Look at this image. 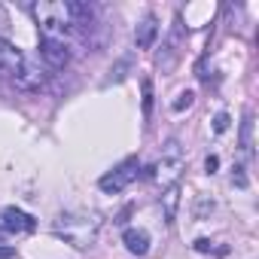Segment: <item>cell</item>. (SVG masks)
Returning a JSON list of instances; mask_svg holds the SVG:
<instances>
[{"label": "cell", "instance_id": "10", "mask_svg": "<svg viewBox=\"0 0 259 259\" xmlns=\"http://www.w3.org/2000/svg\"><path fill=\"white\" fill-rule=\"evenodd\" d=\"M16 82H19L22 89L34 92V89L43 85V73H40V67H34V64H22V70L16 73Z\"/></svg>", "mask_w": 259, "mask_h": 259}, {"label": "cell", "instance_id": "3", "mask_svg": "<svg viewBox=\"0 0 259 259\" xmlns=\"http://www.w3.org/2000/svg\"><path fill=\"white\" fill-rule=\"evenodd\" d=\"M183 168H186V159H183V153H180V144L177 141H168L165 144V153H162V159L156 162V177L165 183V186H174L177 183V177L183 174Z\"/></svg>", "mask_w": 259, "mask_h": 259}, {"label": "cell", "instance_id": "13", "mask_svg": "<svg viewBox=\"0 0 259 259\" xmlns=\"http://www.w3.org/2000/svg\"><path fill=\"white\" fill-rule=\"evenodd\" d=\"M150 113H153V82L144 79V116H150Z\"/></svg>", "mask_w": 259, "mask_h": 259}, {"label": "cell", "instance_id": "18", "mask_svg": "<svg viewBox=\"0 0 259 259\" xmlns=\"http://www.w3.org/2000/svg\"><path fill=\"white\" fill-rule=\"evenodd\" d=\"M13 256H16L13 247H0V259H13Z\"/></svg>", "mask_w": 259, "mask_h": 259}, {"label": "cell", "instance_id": "16", "mask_svg": "<svg viewBox=\"0 0 259 259\" xmlns=\"http://www.w3.org/2000/svg\"><path fill=\"white\" fill-rule=\"evenodd\" d=\"M204 168H207V174H213V171L220 168V159H217V156H207V162H204Z\"/></svg>", "mask_w": 259, "mask_h": 259}, {"label": "cell", "instance_id": "1", "mask_svg": "<svg viewBox=\"0 0 259 259\" xmlns=\"http://www.w3.org/2000/svg\"><path fill=\"white\" fill-rule=\"evenodd\" d=\"M52 229H55V235L64 238L70 247L85 250V247L95 244L98 229H101V220H98L95 213H89V210H67V213H61V217L55 220Z\"/></svg>", "mask_w": 259, "mask_h": 259}, {"label": "cell", "instance_id": "5", "mask_svg": "<svg viewBox=\"0 0 259 259\" xmlns=\"http://www.w3.org/2000/svg\"><path fill=\"white\" fill-rule=\"evenodd\" d=\"M34 229L37 220L19 207H4V213H0V232H34Z\"/></svg>", "mask_w": 259, "mask_h": 259}, {"label": "cell", "instance_id": "2", "mask_svg": "<svg viewBox=\"0 0 259 259\" xmlns=\"http://www.w3.org/2000/svg\"><path fill=\"white\" fill-rule=\"evenodd\" d=\"M34 16L40 22V31L46 40H58L67 43V37L76 31V19H73V4H37Z\"/></svg>", "mask_w": 259, "mask_h": 259}, {"label": "cell", "instance_id": "9", "mask_svg": "<svg viewBox=\"0 0 259 259\" xmlns=\"http://www.w3.org/2000/svg\"><path fill=\"white\" fill-rule=\"evenodd\" d=\"M156 34H159V22H156V16H147V19L138 25V31H135L138 49H150V46L156 43Z\"/></svg>", "mask_w": 259, "mask_h": 259}, {"label": "cell", "instance_id": "7", "mask_svg": "<svg viewBox=\"0 0 259 259\" xmlns=\"http://www.w3.org/2000/svg\"><path fill=\"white\" fill-rule=\"evenodd\" d=\"M22 64H25V55L13 46V43H7V40H0V73H10V76H16L19 70H22Z\"/></svg>", "mask_w": 259, "mask_h": 259}, {"label": "cell", "instance_id": "8", "mask_svg": "<svg viewBox=\"0 0 259 259\" xmlns=\"http://www.w3.org/2000/svg\"><path fill=\"white\" fill-rule=\"evenodd\" d=\"M122 241H125L128 253H135V256H147V250H150V235L144 229H125Z\"/></svg>", "mask_w": 259, "mask_h": 259}, {"label": "cell", "instance_id": "17", "mask_svg": "<svg viewBox=\"0 0 259 259\" xmlns=\"http://www.w3.org/2000/svg\"><path fill=\"white\" fill-rule=\"evenodd\" d=\"M238 186H247V174H244V168H235V177H232Z\"/></svg>", "mask_w": 259, "mask_h": 259}, {"label": "cell", "instance_id": "15", "mask_svg": "<svg viewBox=\"0 0 259 259\" xmlns=\"http://www.w3.org/2000/svg\"><path fill=\"white\" fill-rule=\"evenodd\" d=\"M226 128H229V116H226V113H220V116L213 119V132H217V135H223Z\"/></svg>", "mask_w": 259, "mask_h": 259}, {"label": "cell", "instance_id": "4", "mask_svg": "<svg viewBox=\"0 0 259 259\" xmlns=\"http://www.w3.org/2000/svg\"><path fill=\"white\" fill-rule=\"evenodd\" d=\"M138 171H141V165H138V159L132 156V159H125L122 165H116L110 174H104L101 180H98V186L104 189V192H122V189H128L135 183V177H138Z\"/></svg>", "mask_w": 259, "mask_h": 259}, {"label": "cell", "instance_id": "12", "mask_svg": "<svg viewBox=\"0 0 259 259\" xmlns=\"http://www.w3.org/2000/svg\"><path fill=\"white\" fill-rule=\"evenodd\" d=\"M250 132H253V116L247 113V119H244V128H241V150H244V153H253V141H250Z\"/></svg>", "mask_w": 259, "mask_h": 259}, {"label": "cell", "instance_id": "6", "mask_svg": "<svg viewBox=\"0 0 259 259\" xmlns=\"http://www.w3.org/2000/svg\"><path fill=\"white\" fill-rule=\"evenodd\" d=\"M40 55H43V61L49 64V67H55V70H61V67H67L70 64V49H67V43H58V40H40Z\"/></svg>", "mask_w": 259, "mask_h": 259}, {"label": "cell", "instance_id": "11", "mask_svg": "<svg viewBox=\"0 0 259 259\" xmlns=\"http://www.w3.org/2000/svg\"><path fill=\"white\" fill-rule=\"evenodd\" d=\"M162 204H165V223H174V220H177V204H180V186H177V183L165 189Z\"/></svg>", "mask_w": 259, "mask_h": 259}, {"label": "cell", "instance_id": "14", "mask_svg": "<svg viewBox=\"0 0 259 259\" xmlns=\"http://www.w3.org/2000/svg\"><path fill=\"white\" fill-rule=\"evenodd\" d=\"M192 101H195V95H192V92H180V95H177V101H174V110L180 113V110L192 107Z\"/></svg>", "mask_w": 259, "mask_h": 259}]
</instances>
